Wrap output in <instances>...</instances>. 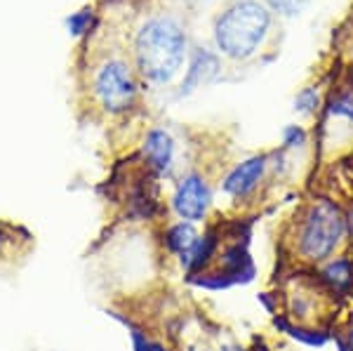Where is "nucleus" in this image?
Returning <instances> with one entry per match:
<instances>
[{
  "mask_svg": "<svg viewBox=\"0 0 353 351\" xmlns=\"http://www.w3.org/2000/svg\"><path fill=\"white\" fill-rule=\"evenodd\" d=\"M281 248L290 267L306 271L353 248L346 229L344 203L327 194L304 198L285 222Z\"/></svg>",
  "mask_w": 353,
  "mask_h": 351,
  "instance_id": "obj_1",
  "label": "nucleus"
},
{
  "mask_svg": "<svg viewBox=\"0 0 353 351\" xmlns=\"http://www.w3.org/2000/svg\"><path fill=\"white\" fill-rule=\"evenodd\" d=\"M273 297H276L283 319L294 328V332H332L334 321L344 309V302L330 295L313 276V271L294 267H290V274L281 279Z\"/></svg>",
  "mask_w": 353,
  "mask_h": 351,
  "instance_id": "obj_2",
  "label": "nucleus"
},
{
  "mask_svg": "<svg viewBox=\"0 0 353 351\" xmlns=\"http://www.w3.org/2000/svg\"><path fill=\"white\" fill-rule=\"evenodd\" d=\"M186 33L174 17L146 19L134 38V59L146 83L165 88L179 76L186 61Z\"/></svg>",
  "mask_w": 353,
  "mask_h": 351,
  "instance_id": "obj_3",
  "label": "nucleus"
},
{
  "mask_svg": "<svg viewBox=\"0 0 353 351\" xmlns=\"http://www.w3.org/2000/svg\"><path fill=\"white\" fill-rule=\"evenodd\" d=\"M273 12L264 0H233L214 19L212 38L219 57L248 61L264 50L273 31Z\"/></svg>",
  "mask_w": 353,
  "mask_h": 351,
  "instance_id": "obj_4",
  "label": "nucleus"
},
{
  "mask_svg": "<svg viewBox=\"0 0 353 351\" xmlns=\"http://www.w3.org/2000/svg\"><path fill=\"white\" fill-rule=\"evenodd\" d=\"M316 158L323 163L353 154V69L327 88L323 113L313 126Z\"/></svg>",
  "mask_w": 353,
  "mask_h": 351,
  "instance_id": "obj_5",
  "label": "nucleus"
},
{
  "mask_svg": "<svg viewBox=\"0 0 353 351\" xmlns=\"http://www.w3.org/2000/svg\"><path fill=\"white\" fill-rule=\"evenodd\" d=\"M269 191V151H254L229 168L217 177V212L224 203V210L241 217L254 210Z\"/></svg>",
  "mask_w": 353,
  "mask_h": 351,
  "instance_id": "obj_6",
  "label": "nucleus"
},
{
  "mask_svg": "<svg viewBox=\"0 0 353 351\" xmlns=\"http://www.w3.org/2000/svg\"><path fill=\"white\" fill-rule=\"evenodd\" d=\"M168 203V217L205 226L217 219V179L205 170L191 168L174 177Z\"/></svg>",
  "mask_w": 353,
  "mask_h": 351,
  "instance_id": "obj_7",
  "label": "nucleus"
},
{
  "mask_svg": "<svg viewBox=\"0 0 353 351\" xmlns=\"http://www.w3.org/2000/svg\"><path fill=\"white\" fill-rule=\"evenodd\" d=\"M92 94L97 106L106 116H128L134 111L139 101V83L134 78V71L130 69L128 61L109 59L97 69L92 78Z\"/></svg>",
  "mask_w": 353,
  "mask_h": 351,
  "instance_id": "obj_8",
  "label": "nucleus"
},
{
  "mask_svg": "<svg viewBox=\"0 0 353 351\" xmlns=\"http://www.w3.org/2000/svg\"><path fill=\"white\" fill-rule=\"evenodd\" d=\"M224 241H226V222L224 219L217 217L210 224L203 226V231L196 239V243H193L189 250H186L174 262V267L179 269L184 283L208 274V271L217 264L219 252H221V248H224Z\"/></svg>",
  "mask_w": 353,
  "mask_h": 351,
  "instance_id": "obj_9",
  "label": "nucleus"
},
{
  "mask_svg": "<svg viewBox=\"0 0 353 351\" xmlns=\"http://www.w3.org/2000/svg\"><path fill=\"white\" fill-rule=\"evenodd\" d=\"M139 161L141 168L156 177L158 182H174L176 177V161H179V149L176 139L168 128H149L141 137L139 144Z\"/></svg>",
  "mask_w": 353,
  "mask_h": 351,
  "instance_id": "obj_10",
  "label": "nucleus"
},
{
  "mask_svg": "<svg viewBox=\"0 0 353 351\" xmlns=\"http://www.w3.org/2000/svg\"><path fill=\"white\" fill-rule=\"evenodd\" d=\"M313 276L339 302H351L353 295V248L341 250L313 269Z\"/></svg>",
  "mask_w": 353,
  "mask_h": 351,
  "instance_id": "obj_11",
  "label": "nucleus"
},
{
  "mask_svg": "<svg viewBox=\"0 0 353 351\" xmlns=\"http://www.w3.org/2000/svg\"><path fill=\"white\" fill-rule=\"evenodd\" d=\"M201 231H203V226H198V224L168 217L163 224L156 226L153 241H156V248H158V252H161V257L170 259V262L174 264L176 259L196 243Z\"/></svg>",
  "mask_w": 353,
  "mask_h": 351,
  "instance_id": "obj_12",
  "label": "nucleus"
},
{
  "mask_svg": "<svg viewBox=\"0 0 353 351\" xmlns=\"http://www.w3.org/2000/svg\"><path fill=\"white\" fill-rule=\"evenodd\" d=\"M221 73V57L208 48H196L189 57V66L176 90V97H189L196 90L210 85Z\"/></svg>",
  "mask_w": 353,
  "mask_h": 351,
  "instance_id": "obj_13",
  "label": "nucleus"
},
{
  "mask_svg": "<svg viewBox=\"0 0 353 351\" xmlns=\"http://www.w3.org/2000/svg\"><path fill=\"white\" fill-rule=\"evenodd\" d=\"M111 316L125 328V335L130 339V349L132 351H174L172 347L165 344V339L156 337L151 330H146L141 323H137L132 316H128L125 311H113Z\"/></svg>",
  "mask_w": 353,
  "mask_h": 351,
  "instance_id": "obj_14",
  "label": "nucleus"
},
{
  "mask_svg": "<svg viewBox=\"0 0 353 351\" xmlns=\"http://www.w3.org/2000/svg\"><path fill=\"white\" fill-rule=\"evenodd\" d=\"M327 97V88H323L321 83H311L304 85L301 90H297L292 99V113L301 121H318V116L323 113Z\"/></svg>",
  "mask_w": 353,
  "mask_h": 351,
  "instance_id": "obj_15",
  "label": "nucleus"
},
{
  "mask_svg": "<svg viewBox=\"0 0 353 351\" xmlns=\"http://www.w3.org/2000/svg\"><path fill=\"white\" fill-rule=\"evenodd\" d=\"M281 149L292 151V154H316V141H313V128L306 123L294 121L283 126L281 130Z\"/></svg>",
  "mask_w": 353,
  "mask_h": 351,
  "instance_id": "obj_16",
  "label": "nucleus"
},
{
  "mask_svg": "<svg viewBox=\"0 0 353 351\" xmlns=\"http://www.w3.org/2000/svg\"><path fill=\"white\" fill-rule=\"evenodd\" d=\"M332 337L339 351H353V304H344L332 325Z\"/></svg>",
  "mask_w": 353,
  "mask_h": 351,
  "instance_id": "obj_17",
  "label": "nucleus"
},
{
  "mask_svg": "<svg viewBox=\"0 0 353 351\" xmlns=\"http://www.w3.org/2000/svg\"><path fill=\"white\" fill-rule=\"evenodd\" d=\"M266 8L271 10L273 17L281 19H294L301 12H306V8L311 5V0H264Z\"/></svg>",
  "mask_w": 353,
  "mask_h": 351,
  "instance_id": "obj_18",
  "label": "nucleus"
},
{
  "mask_svg": "<svg viewBox=\"0 0 353 351\" xmlns=\"http://www.w3.org/2000/svg\"><path fill=\"white\" fill-rule=\"evenodd\" d=\"M208 351H252L250 347H245V344L241 342V339L231 337V335H219L212 337V344H210Z\"/></svg>",
  "mask_w": 353,
  "mask_h": 351,
  "instance_id": "obj_19",
  "label": "nucleus"
},
{
  "mask_svg": "<svg viewBox=\"0 0 353 351\" xmlns=\"http://www.w3.org/2000/svg\"><path fill=\"white\" fill-rule=\"evenodd\" d=\"M90 21H92V12H88V10H83V12H76L68 19V31L73 33V36H81L90 28Z\"/></svg>",
  "mask_w": 353,
  "mask_h": 351,
  "instance_id": "obj_20",
  "label": "nucleus"
},
{
  "mask_svg": "<svg viewBox=\"0 0 353 351\" xmlns=\"http://www.w3.org/2000/svg\"><path fill=\"white\" fill-rule=\"evenodd\" d=\"M344 212H346V229H349V241L353 245V198L349 203H344Z\"/></svg>",
  "mask_w": 353,
  "mask_h": 351,
  "instance_id": "obj_21",
  "label": "nucleus"
},
{
  "mask_svg": "<svg viewBox=\"0 0 353 351\" xmlns=\"http://www.w3.org/2000/svg\"><path fill=\"white\" fill-rule=\"evenodd\" d=\"M351 302H353V295H351Z\"/></svg>",
  "mask_w": 353,
  "mask_h": 351,
  "instance_id": "obj_22",
  "label": "nucleus"
}]
</instances>
